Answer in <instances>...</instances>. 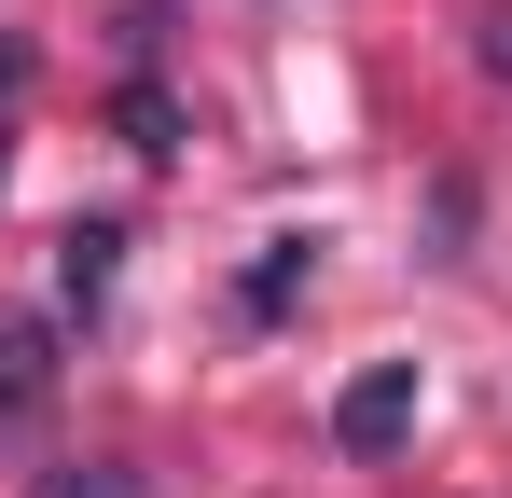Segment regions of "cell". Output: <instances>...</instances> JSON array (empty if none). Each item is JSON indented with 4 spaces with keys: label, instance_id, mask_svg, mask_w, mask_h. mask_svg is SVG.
Segmentation results:
<instances>
[{
    "label": "cell",
    "instance_id": "obj_8",
    "mask_svg": "<svg viewBox=\"0 0 512 498\" xmlns=\"http://www.w3.org/2000/svg\"><path fill=\"white\" fill-rule=\"evenodd\" d=\"M0 153H14V139H0Z\"/></svg>",
    "mask_w": 512,
    "mask_h": 498
},
{
    "label": "cell",
    "instance_id": "obj_4",
    "mask_svg": "<svg viewBox=\"0 0 512 498\" xmlns=\"http://www.w3.org/2000/svg\"><path fill=\"white\" fill-rule=\"evenodd\" d=\"M291 291H319V236H263V263L236 277L250 319H291Z\"/></svg>",
    "mask_w": 512,
    "mask_h": 498
},
{
    "label": "cell",
    "instance_id": "obj_6",
    "mask_svg": "<svg viewBox=\"0 0 512 498\" xmlns=\"http://www.w3.org/2000/svg\"><path fill=\"white\" fill-rule=\"evenodd\" d=\"M471 56H485V83H512V0H485V14H471Z\"/></svg>",
    "mask_w": 512,
    "mask_h": 498
},
{
    "label": "cell",
    "instance_id": "obj_1",
    "mask_svg": "<svg viewBox=\"0 0 512 498\" xmlns=\"http://www.w3.org/2000/svg\"><path fill=\"white\" fill-rule=\"evenodd\" d=\"M402 429H416V360H374L333 388V457H388Z\"/></svg>",
    "mask_w": 512,
    "mask_h": 498
},
{
    "label": "cell",
    "instance_id": "obj_3",
    "mask_svg": "<svg viewBox=\"0 0 512 498\" xmlns=\"http://www.w3.org/2000/svg\"><path fill=\"white\" fill-rule=\"evenodd\" d=\"M56 402V319L0 305V415H42Z\"/></svg>",
    "mask_w": 512,
    "mask_h": 498
},
{
    "label": "cell",
    "instance_id": "obj_2",
    "mask_svg": "<svg viewBox=\"0 0 512 498\" xmlns=\"http://www.w3.org/2000/svg\"><path fill=\"white\" fill-rule=\"evenodd\" d=\"M111 277H125V222H70L56 236V319H97Z\"/></svg>",
    "mask_w": 512,
    "mask_h": 498
},
{
    "label": "cell",
    "instance_id": "obj_5",
    "mask_svg": "<svg viewBox=\"0 0 512 498\" xmlns=\"http://www.w3.org/2000/svg\"><path fill=\"white\" fill-rule=\"evenodd\" d=\"M111 125H125V153H139V166L180 153V97H167V83H125V97H111Z\"/></svg>",
    "mask_w": 512,
    "mask_h": 498
},
{
    "label": "cell",
    "instance_id": "obj_7",
    "mask_svg": "<svg viewBox=\"0 0 512 498\" xmlns=\"http://www.w3.org/2000/svg\"><path fill=\"white\" fill-rule=\"evenodd\" d=\"M42 498H111V485H97V471H56V485H42Z\"/></svg>",
    "mask_w": 512,
    "mask_h": 498
}]
</instances>
